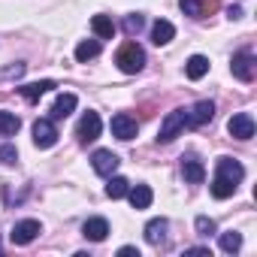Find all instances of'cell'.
Returning a JSON list of instances; mask_svg holds the SVG:
<instances>
[{
    "label": "cell",
    "mask_w": 257,
    "mask_h": 257,
    "mask_svg": "<svg viewBox=\"0 0 257 257\" xmlns=\"http://www.w3.org/2000/svg\"><path fill=\"white\" fill-rule=\"evenodd\" d=\"M115 64H118V70L127 73V76L140 73V70L146 67V52H143V46H140V43H124V46L118 49V55H115Z\"/></svg>",
    "instance_id": "obj_1"
},
{
    "label": "cell",
    "mask_w": 257,
    "mask_h": 257,
    "mask_svg": "<svg viewBox=\"0 0 257 257\" xmlns=\"http://www.w3.org/2000/svg\"><path fill=\"white\" fill-rule=\"evenodd\" d=\"M188 127V109H176V112H170L167 118H164V124H161V134H158V143H173L182 131Z\"/></svg>",
    "instance_id": "obj_2"
},
{
    "label": "cell",
    "mask_w": 257,
    "mask_h": 257,
    "mask_svg": "<svg viewBox=\"0 0 257 257\" xmlns=\"http://www.w3.org/2000/svg\"><path fill=\"white\" fill-rule=\"evenodd\" d=\"M40 233H43V224H40L37 218H25V221H16V224H13L10 239H13L16 245H31Z\"/></svg>",
    "instance_id": "obj_3"
},
{
    "label": "cell",
    "mask_w": 257,
    "mask_h": 257,
    "mask_svg": "<svg viewBox=\"0 0 257 257\" xmlns=\"http://www.w3.org/2000/svg\"><path fill=\"white\" fill-rule=\"evenodd\" d=\"M100 131H103V121H100V115L88 109V112H85V115L79 118L76 137H79V143H82V146H88V143H94V140L100 137Z\"/></svg>",
    "instance_id": "obj_4"
},
{
    "label": "cell",
    "mask_w": 257,
    "mask_h": 257,
    "mask_svg": "<svg viewBox=\"0 0 257 257\" xmlns=\"http://www.w3.org/2000/svg\"><path fill=\"white\" fill-rule=\"evenodd\" d=\"M112 137H118V140H124V143H131L137 134H140V124H137V118L134 115H127V112H118V115H112Z\"/></svg>",
    "instance_id": "obj_5"
},
{
    "label": "cell",
    "mask_w": 257,
    "mask_h": 257,
    "mask_svg": "<svg viewBox=\"0 0 257 257\" xmlns=\"http://www.w3.org/2000/svg\"><path fill=\"white\" fill-rule=\"evenodd\" d=\"M230 70H233V76L239 82H251L254 73H257V58L251 52H236L233 61H230Z\"/></svg>",
    "instance_id": "obj_6"
},
{
    "label": "cell",
    "mask_w": 257,
    "mask_h": 257,
    "mask_svg": "<svg viewBox=\"0 0 257 257\" xmlns=\"http://www.w3.org/2000/svg\"><path fill=\"white\" fill-rule=\"evenodd\" d=\"M58 143V127L52 118H40L34 121V146L37 149H52Z\"/></svg>",
    "instance_id": "obj_7"
},
{
    "label": "cell",
    "mask_w": 257,
    "mask_h": 257,
    "mask_svg": "<svg viewBox=\"0 0 257 257\" xmlns=\"http://www.w3.org/2000/svg\"><path fill=\"white\" fill-rule=\"evenodd\" d=\"M118 155L115 152H109V149H97L94 155H91V167H94V173L97 176H103V179H109V176H115V170H118Z\"/></svg>",
    "instance_id": "obj_8"
},
{
    "label": "cell",
    "mask_w": 257,
    "mask_h": 257,
    "mask_svg": "<svg viewBox=\"0 0 257 257\" xmlns=\"http://www.w3.org/2000/svg\"><path fill=\"white\" fill-rule=\"evenodd\" d=\"M227 131H230V137L233 140H251L254 137V118L248 115V112H236L230 121H227Z\"/></svg>",
    "instance_id": "obj_9"
},
{
    "label": "cell",
    "mask_w": 257,
    "mask_h": 257,
    "mask_svg": "<svg viewBox=\"0 0 257 257\" xmlns=\"http://www.w3.org/2000/svg\"><path fill=\"white\" fill-rule=\"evenodd\" d=\"M212 115H215V103L212 100H200V103H194L188 109V127H203V124L212 121Z\"/></svg>",
    "instance_id": "obj_10"
},
{
    "label": "cell",
    "mask_w": 257,
    "mask_h": 257,
    "mask_svg": "<svg viewBox=\"0 0 257 257\" xmlns=\"http://www.w3.org/2000/svg\"><path fill=\"white\" fill-rule=\"evenodd\" d=\"M215 176H221V179L239 185V182L245 179V170H242V164L233 161V158H218V173H215Z\"/></svg>",
    "instance_id": "obj_11"
},
{
    "label": "cell",
    "mask_w": 257,
    "mask_h": 257,
    "mask_svg": "<svg viewBox=\"0 0 257 257\" xmlns=\"http://www.w3.org/2000/svg\"><path fill=\"white\" fill-rule=\"evenodd\" d=\"M82 236H85L88 242H103V239L109 236V221H106V218H88V221L82 224Z\"/></svg>",
    "instance_id": "obj_12"
},
{
    "label": "cell",
    "mask_w": 257,
    "mask_h": 257,
    "mask_svg": "<svg viewBox=\"0 0 257 257\" xmlns=\"http://www.w3.org/2000/svg\"><path fill=\"white\" fill-rule=\"evenodd\" d=\"M127 200H131L134 209H149L152 200H155V194H152L149 185H131V188H127Z\"/></svg>",
    "instance_id": "obj_13"
},
{
    "label": "cell",
    "mask_w": 257,
    "mask_h": 257,
    "mask_svg": "<svg viewBox=\"0 0 257 257\" xmlns=\"http://www.w3.org/2000/svg\"><path fill=\"white\" fill-rule=\"evenodd\" d=\"M182 176H185V182H191V185H203V182H206V167H203L197 158H185V161H182Z\"/></svg>",
    "instance_id": "obj_14"
},
{
    "label": "cell",
    "mask_w": 257,
    "mask_h": 257,
    "mask_svg": "<svg viewBox=\"0 0 257 257\" xmlns=\"http://www.w3.org/2000/svg\"><path fill=\"white\" fill-rule=\"evenodd\" d=\"M52 88H55V82H52V79H43V82H31V85H22V88H19V94H22L28 103H37V100H40L43 94H49Z\"/></svg>",
    "instance_id": "obj_15"
},
{
    "label": "cell",
    "mask_w": 257,
    "mask_h": 257,
    "mask_svg": "<svg viewBox=\"0 0 257 257\" xmlns=\"http://www.w3.org/2000/svg\"><path fill=\"white\" fill-rule=\"evenodd\" d=\"M167 227H170L167 218H152V221L146 224V242H149V245H161V242L167 239Z\"/></svg>",
    "instance_id": "obj_16"
},
{
    "label": "cell",
    "mask_w": 257,
    "mask_h": 257,
    "mask_svg": "<svg viewBox=\"0 0 257 257\" xmlns=\"http://www.w3.org/2000/svg\"><path fill=\"white\" fill-rule=\"evenodd\" d=\"M173 37H176V28H173V22H167V19H158V22L152 25V43H155V46H167Z\"/></svg>",
    "instance_id": "obj_17"
},
{
    "label": "cell",
    "mask_w": 257,
    "mask_h": 257,
    "mask_svg": "<svg viewBox=\"0 0 257 257\" xmlns=\"http://www.w3.org/2000/svg\"><path fill=\"white\" fill-rule=\"evenodd\" d=\"M179 7H182L185 16H191V19H203L206 13H212L215 0H179Z\"/></svg>",
    "instance_id": "obj_18"
},
{
    "label": "cell",
    "mask_w": 257,
    "mask_h": 257,
    "mask_svg": "<svg viewBox=\"0 0 257 257\" xmlns=\"http://www.w3.org/2000/svg\"><path fill=\"white\" fill-rule=\"evenodd\" d=\"M185 73H188V79L200 82V79L209 73V58H206V55H191L188 64H185Z\"/></svg>",
    "instance_id": "obj_19"
},
{
    "label": "cell",
    "mask_w": 257,
    "mask_h": 257,
    "mask_svg": "<svg viewBox=\"0 0 257 257\" xmlns=\"http://www.w3.org/2000/svg\"><path fill=\"white\" fill-rule=\"evenodd\" d=\"M91 31L97 34V40H112L115 37V25L109 16H94L91 19Z\"/></svg>",
    "instance_id": "obj_20"
},
{
    "label": "cell",
    "mask_w": 257,
    "mask_h": 257,
    "mask_svg": "<svg viewBox=\"0 0 257 257\" xmlns=\"http://www.w3.org/2000/svg\"><path fill=\"white\" fill-rule=\"evenodd\" d=\"M100 55V40H82L79 46H76V61L79 64H88V61H94Z\"/></svg>",
    "instance_id": "obj_21"
},
{
    "label": "cell",
    "mask_w": 257,
    "mask_h": 257,
    "mask_svg": "<svg viewBox=\"0 0 257 257\" xmlns=\"http://www.w3.org/2000/svg\"><path fill=\"white\" fill-rule=\"evenodd\" d=\"M76 94H61L58 100H55V106H52V118H67L73 109H76Z\"/></svg>",
    "instance_id": "obj_22"
},
{
    "label": "cell",
    "mask_w": 257,
    "mask_h": 257,
    "mask_svg": "<svg viewBox=\"0 0 257 257\" xmlns=\"http://www.w3.org/2000/svg\"><path fill=\"white\" fill-rule=\"evenodd\" d=\"M22 127V118L16 112H0V137H16Z\"/></svg>",
    "instance_id": "obj_23"
},
{
    "label": "cell",
    "mask_w": 257,
    "mask_h": 257,
    "mask_svg": "<svg viewBox=\"0 0 257 257\" xmlns=\"http://www.w3.org/2000/svg\"><path fill=\"white\" fill-rule=\"evenodd\" d=\"M127 188H131V182H127L124 176H109L106 197H109V200H121V197H127Z\"/></svg>",
    "instance_id": "obj_24"
},
{
    "label": "cell",
    "mask_w": 257,
    "mask_h": 257,
    "mask_svg": "<svg viewBox=\"0 0 257 257\" xmlns=\"http://www.w3.org/2000/svg\"><path fill=\"white\" fill-rule=\"evenodd\" d=\"M218 242H221V251H224V254H236V251L242 248V233L227 230V233H221V236H218Z\"/></svg>",
    "instance_id": "obj_25"
},
{
    "label": "cell",
    "mask_w": 257,
    "mask_h": 257,
    "mask_svg": "<svg viewBox=\"0 0 257 257\" xmlns=\"http://www.w3.org/2000/svg\"><path fill=\"white\" fill-rule=\"evenodd\" d=\"M233 191H236L233 182H227V179H221V176L212 179V197H215V200H227V197H233Z\"/></svg>",
    "instance_id": "obj_26"
},
{
    "label": "cell",
    "mask_w": 257,
    "mask_h": 257,
    "mask_svg": "<svg viewBox=\"0 0 257 257\" xmlns=\"http://www.w3.org/2000/svg\"><path fill=\"white\" fill-rule=\"evenodd\" d=\"M143 28H146V16H140V13H134V16H127V19H124V31H127V37H137Z\"/></svg>",
    "instance_id": "obj_27"
},
{
    "label": "cell",
    "mask_w": 257,
    "mask_h": 257,
    "mask_svg": "<svg viewBox=\"0 0 257 257\" xmlns=\"http://www.w3.org/2000/svg\"><path fill=\"white\" fill-rule=\"evenodd\" d=\"M194 227H197V233L200 236H215V221L212 218H206V215H197V221H194Z\"/></svg>",
    "instance_id": "obj_28"
},
{
    "label": "cell",
    "mask_w": 257,
    "mask_h": 257,
    "mask_svg": "<svg viewBox=\"0 0 257 257\" xmlns=\"http://www.w3.org/2000/svg\"><path fill=\"white\" fill-rule=\"evenodd\" d=\"M0 161H4L7 167H13V164L19 161V149L10 146V143H7V146H0Z\"/></svg>",
    "instance_id": "obj_29"
},
{
    "label": "cell",
    "mask_w": 257,
    "mask_h": 257,
    "mask_svg": "<svg viewBox=\"0 0 257 257\" xmlns=\"http://www.w3.org/2000/svg\"><path fill=\"white\" fill-rule=\"evenodd\" d=\"M118 254H121V257H140V251H137L134 245H124V248H118Z\"/></svg>",
    "instance_id": "obj_30"
},
{
    "label": "cell",
    "mask_w": 257,
    "mask_h": 257,
    "mask_svg": "<svg viewBox=\"0 0 257 257\" xmlns=\"http://www.w3.org/2000/svg\"><path fill=\"white\" fill-rule=\"evenodd\" d=\"M227 19H230V22L242 19V10H239V7H230V10H227Z\"/></svg>",
    "instance_id": "obj_31"
},
{
    "label": "cell",
    "mask_w": 257,
    "mask_h": 257,
    "mask_svg": "<svg viewBox=\"0 0 257 257\" xmlns=\"http://www.w3.org/2000/svg\"><path fill=\"white\" fill-rule=\"evenodd\" d=\"M185 254H209V248H203V245H197V248H185Z\"/></svg>",
    "instance_id": "obj_32"
}]
</instances>
